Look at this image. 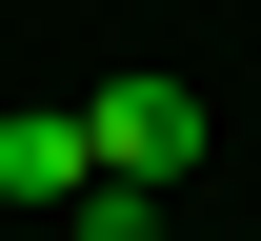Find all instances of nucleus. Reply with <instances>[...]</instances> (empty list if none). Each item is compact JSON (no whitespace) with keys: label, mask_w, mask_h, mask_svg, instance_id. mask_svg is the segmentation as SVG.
I'll list each match as a JSON object with an SVG mask.
<instances>
[{"label":"nucleus","mask_w":261,"mask_h":241,"mask_svg":"<svg viewBox=\"0 0 261 241\" xmlns=\"http://www.w3.org/2000/svg\"><path fill=\"white\" fill-rule=\"evenodd\" d=\"M81 161L181 201V181H201V101H181V81H100V101H81Z\"/></svg>","instance_id":"f257e3e1"},{"label":"nucleus","mask_w":261,"mask_h":241,"mask_svg":"<svg viewBox=\"0 0 261 241\" xmlns=\"http://www.w3.org/2000/svg\"><path fill=\"white\" fill-rule=\"evenodd\" d=\"M81 101H0V201H81Z\"/></svg>","instance_id":"f03ea898"},{"label":"nucleus","mask_w":261,"mask_h":241,"mask_svg":"<svg viewBox=\"0 0 261 241\" xmlns=\"http://www.w3.org/2000/svg\"><path fill=\"white\" fill-rule=\"evenodd\" d=\"M161 241H181V221H161Z\"/></svg>","instance_id":"7ed1b4c3"}]
</instances>
